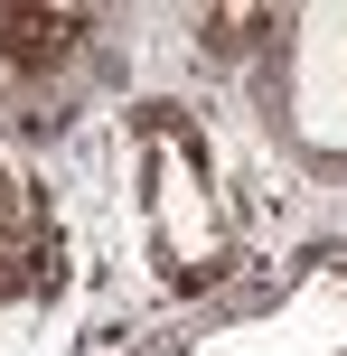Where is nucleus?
Listing matches in <instances>:
<instances>
[{
	"label": "nucleus",
	"mask_w": 347,
	"mask_h": 356,
	"mask_svg": "<svg viewBox=\"0 0 347 356\" xmlns=\"http://www.w3.org/2000/svg\"><path fill=\"white\" fill-rule=\"evenodd\" d=\"M75 29H85L75 10H0V56H19V66H47V56H66V47H75Z\"/></svg>",
	"instance_id": "2"
},
{
	"label": "nucleus",
	"mask_w": 347,
	"mask_h": 356,
	"mask_svg": "<svg viewBox=\"0 0 347 356\" xmlns=\"http://www.w3.org/2000/svg\"><path fill=\"white\" fill-rule=\"evenodd\" d=\"M56 272V225L29 207V197L0 178V300H19V291H38Z\"/></svg>",
	"instance_id": "1"
}]
</instances>
